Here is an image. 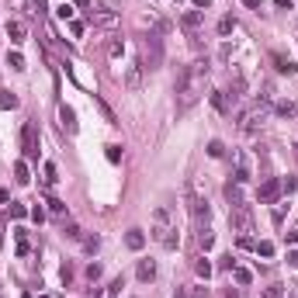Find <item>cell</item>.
Listing matches in <instances>:
<instances>
[{
	"label": "cell",
	"mask_w": 298,
	"mask_h": 298,
	"mask_svg": "<svg viewBox=\"0 0 298 298\" xmlns=\"http://www.w3.org/2000/svg\"><path fill=\"white\" fill-rule=\"evenodd\" d=\"M277 194H281V180H264V184H260V191H256V201L260 205H274L277 201Z\"/></svg>",
	"instance_id": "30bf717a"
},
{
	"label": "cell",
	"mask_w": 298,
	"mask_h": 298,
	"mask_svg": "<svg viewBox=\"0 0 298 298\" xmlns=\"http://www.w3.org/2000/svg\"><path fill=\"white\" fill-rule=\"evenodd\" d=\"M194 271H198V277H205V281L212 277V264H208L205 256H198V260H194Z\"/></svg>",
	"instance_id": "484cf974"
},
{
	"label": "cell",
	"mask_w": 298,
	"mask_h": 298,
	"mask_svg": "<svg viewBox=\"0 0 298 298\" xmlns=\"http://www.w3.org/2000/svg\"><path fill=\"white\" fill-rule=\"evenodd\" d=\"M233 31H236V21H233V18L226 14V18L218 21V35H233Z\"/></svg>",
	"instance_id": "4dcf8cb0"
},
{
	"label": "cell",
	"mask_w": 298,
	"mask_h": 298,
	"mask_svg": "<svg viewBox=\"0 0 298 298\" xmlns=\"http://www.w3.org/2000/svg\"><path fill=\"white\" fill-rule=\"evenodd\" d=\"M142 84H146V66H142V59H132L125 69V87L135 94V90H142Z\"/></svg>",
	"instance_id": "ba28073f"
},
{
	"label": "cell",
	"mask_w": 298,
	"mask_h": 298,
	"mask_svg": "<svg viewBox=\"0 0 298 298\" xmlns=\"http://www.w3.org/2000/svg\"><path fill=\"white\" fill-rule=\"evenodd\" d=\"M59 122H63V128L69 132V135H77V111H73V107H59Z\"/></svg>",
	"instance_id": "5bb4252c"
},
{
	"label": "cell",
	"mask_w": 298,
	"mask_h": 298,
	"mask_svg": "<svg viewBox=\"0 0 298 298\" xmlns=\"http://www.w3.org/2000/svg\"><path fill=\"white\" fill-rule=\"evenodd\" d=\"M188 201H191V218H194V226H208V218H212V208H208V198H198L194 188H188Z\"/></svg>",
	"instance_id": "8992f818"
},
{
	"label": "cell",
	"mask_w": 298,
	"mask_h": 298,
	"mask_svg": "<svg viewBox=\"0 0 298 298\" xmlns=\"http://www.w3.org/2000/svg\"><path fill=\"white\" fill-rule=\"evenodd\" d=\"M56 14H59V18H63V21H73V11H69V7H66V4H59V7H56Z\"/></svg>",
	"instance_id": "b9f144b4"
},
{
	"label": "cell",
	"mask_w": 298,
	"mask_h": 298,
	"mask_svg": "<svg viewBox=\"0 0 298 298\" xmlns=\"http://www.w3.org/2000/svg\"><path fill=\"white\" fill-rule=\"evenodd\" d=\"M274 111H277L281 118H295V115H298V107H295L291 101H277V104H274Z\"/></svg>",
	"instance_id": "603a6c76"
},
{
	"label": "cell",
	"mask_w": 298,
	"mask_h": 298,
	"mask_svg": "<svg viewBox=\"0 0 298 298\" xmlns=\"http://www.w3.org/2000/svg\"><path fill=\"white\" fill-rule=\"evenodd\" d=\"M233 277H236V284H250V281H253V274H250L246 267H233Z\"/></svg>",
	"instance_id": "f546056e"
},
{
	"label": "cell",
	"mask_w": 298,
	"mask_h": 298,
	"mask_svg": "<svg viewBox=\"0 0 298 298\" xmlns=\"http://www.w3.org/2000/svg\"><path fill=\"white\" fill-rule=\"evenodd\" d=\"M264 298H284V284H271V288H264Z\"/></svg>",
	"instance_id": "d590c367"
},
{
	"label": "cell",
	"mask_w": 298,
	"mask_h": 298,
	"mask_svg": "<svg viewBox=\"0 0 298 298\" xmlns=\"http://www.w3.org/2000/svg\"><path fill=\"white\" fill-rule=\"evenodd\" d=\"M274 7H281V11H291V0H274Z\"/></svg>",
	"instance_id": "681fc988"
},
{
	"label": "cell",
	"mask_w": 298,
	"mask_h": 298,
	"mask_svg": "<svg viewBox=\"0 0 298 298\" xmlns=\"http://www.w3.org/2000/svg\"><path fill=\"white\" fill-rule=\"evenodd\" d=\"M107 52H111V59H122V52H125V42H122V39H115V42L107 45Z\"/></svg>",
	"instance_id": "836d02e7"
},
{
	"label": "cell",
	"mask_w": 298,
	"mask_h": 298,
	"mask_svg": "<svg viewBox=\"0 0 298 298\" xmlns=\"http://www.w3.org/2000/svg\"><path fill=\"white\" fill-rule=\"evenodd\" d=\"M253 250H256L260 256H274V243H267V239H264V243H256Z\"/></svg>",
	"instance_id": "74e56055"
},
{
	"label": "cell",
	"mask_w": 298,
	"mask_h": 298,
	"mask_svg": "<svg viewBox=\"0 0 298 298\" xmlns=\"http://www.w3.org/2000/svg\"><path fill=\"white\" fill-rule=\"evenodd\" d=\"M233 160H236V184H246V180L253 177V170H250V160H246V153H243V149H236V153H233Z\"/></svg>",
	"instance_id": "7c38bea8"
},
{
	"label": "cell",
	"mask_w": 298,
	"mask_h": 298,
	"mask_svg": "<svg viewBox=\"0 0 298 298\" xmlns=\"http://www.w3.org/2000/svg\"><path fill=\"white\" fill-rule=\"evenodd\" d=\"M295 188H298V180H295V177H288V180H281V191H284V194H291Z\"/></svg>",
	"instance_id": "60d3db41"
},
{
	"label": "cell",
	"mask_w": 298,
	"mask_h": 298,
	"mask_svg": "<svg viewBox=\"0 0 298 298\" xmlns=\"http://www.w3.org/2000/svg\"><path fill=\"white\" fill-rule=\"evenodd\" d=\"M125 246L139 253V250L146 246V233H142V229H128V233H125Z\"/></svg>",
	"instance_id": "ac0fdd59"
},
{
	"label": "cell",
	"mask_w": 298,
	"mask_h": 298,
	"mask_svg": "<svg viewBox=\"0 0 298 298\" xmlns=\"http://www.w3.org/2000/svg\"><path fill=\"white\" fill-rule=\"evenodd\" d=\"M229 222H233V233L250 236V233H253V212H250V205H246V201H243V205H233V208H229Z\"/></svg>",
	"instance_id": "5b68a950"
},
{
	"label": "cell",
	"mask_w": 298,
	"mask_h": 298,
	"mask_svg": "<svg viewBox=\"0 0 298 298\" xmlns=\"http://www.w3.org/2000/svg\"><path fill=\"white\" fill-rule=\"evenodd\" d=\"M63 236H66V239H73V243H80V239H84V233H80L77 222H63Z\"/></svg>",
	"instance_id": "44dd1931"
},
{
	"label": "cell",
	"mask_w": 298,
	"mask_h": 298,
	"mask_svg": "<svg viewBox=\"0 0 298 298\" xmlns=\"http://www.w3.org/2000/svg\"><path fill=\"white\" fill-rule=\"evenodd\" d=\"M31 7H35L31 14H39V18H42V14H45V0H31Z\"/></svg>",
	"instance_id": "f6af8a7d"
},
{
	"label": "cell",
	"mask_w": 298,
	"mask_h": 298,
	"mask_svg": "<svg viewBox=\"0 0 298 298\" xmlns=\"http://www.w3.org/2000/svg\"><path fill=\"white\" fill-rule=\"evenodd\" d=\"M267 107H271V101H264V97H260L256 104H250L243 115H239V132L256 135L260 128H264V122H267Z\"/></svg>",
	"instance_id": "3957f363"
},
{
	"label": "cell",
	"mask_w": 298,
	"mask_h": 298,
	"mask_svg": "<svg viewBox=\"0 0 298 298\" xmlns=\"http://www.w3.org/2000/svg\"><path fill=\"white\" fill-rule=\"evenodd\" d=\"M107 298H111V295H107Z\"/></svg>",
	"instance_id": "6f0895ef"
},
{
	"label": "cell",
	"mask_w": 298,
	"mask_h": 298,
	"mask_svg": "<svg viewBox=\"0 0 298 298\" xmlns=\"http://www.w3.org/2000/svg\"><path fill=\"white\" fill-rule=\"evenodd\" d=\"M80 243H84V250H87V253H97V250H101V239H97V236H84Z\"/></svg>",
	"instance_id": "d6a6232c"
},
{
	"label": "cell",
	"mask_w": 298,
	"mask_h": 298,
	"mask_svg": "<svg viewBox=\"0 0 298 298\" xmlns=\"http://www.w3.org/2000/svg\"><path fill=\"white\" fill-rule=\"evenodd\" d=\"M177 295L180 298H208V288L205 284H184V288H177Z\"/></svg>",
	"instance_id": "d6986e66"
},
{
	"label": "cell",
	"mask_w": 298,
	"mask_h": 298,
	"mask_svg": "<svg viewBox=\"0 0 298 298\" xmlns=\"http://www.w3.org/2000/svg\"><path fill=\"white\" fill-rule=\"evenodd\" d=\"M212 243H215L212 229H208V226H201V229H198V246H201V250H212Z\"/></svg>",
	"instance_id": "cb8c5ba5"
},
{
	"label": "cell",
	"mask_w": 298,
	"mask_h": 298,
	"mask_svg": "<svg viewBox=\"0 0 298 298\" xmlns=\"http://www.w3.org/2000/svg\"><path fill=\"white\" fill-rule=\"evenodd\" d=\"M222 298H239V291H236V288H226V291H222Z\"/></svg>",
	"instance_id": "816d5d0a"
},
{
	"label": "cell",
	"mask_w": 298,
	"mask_h": 298,
	"mask_svg": "<svg viewBox=\"0 0 298 298\" xmlns=\"http://www.w3.org/2000/svg\"><path fill=\"white\" fill-rule=\"evenodd\" d=\"M21 149L28 160H39V128H35V122L21 125Z\"/></svg>",
	"instance_id": "52a82bcc"
},
{
	"label": "cell",
	"mask_w": 298,
	"mask_h": 298,
	"mask_svg": "<svg viewBox=\"0 0 298 298\" xmlns=\"http://www.w3.org/2000/svg\"><path fill=\"white\" fill-rule=\"evenodd\" d=\"M205 77H208V59H194L191 66H184L177 73V111H188L201 94H205Z\"/></svg>",
	"instance_id": "6da1fadb"
},
{
	"label": "cell",
	"mask_w": 298,
	"mask_h": 298,
	"mask_svg": "<svg viewBox=\"0 0 298 298\" xmlns=\"http://www.w3.org/2000/svg\"><path fill=\"white\" fill-rule=\"evenodd\" d=\"M243 4H246V7H250V11H256V7H260V4H264V0H243Z\"/></svg>",
	"instance_id": "f5cc1de1"
},
{
	"label": "cell",
	"mask_w": 298,
	"mask_h": 298,
	"mask_svg": "<svg viewBox=\"0 0 298 298\" xmlns=\"http://www.w3.org/2000/svg\"><path fill=\"white\" fill-rule=\"evenodd\" d=\"M87 24H94V28H115L118 14L107 11V7H97V11H87Z\"/></svg>",
	"instance_id": "9c48e42d"
},
{
	"label": "cell",
	"mask_w": 298,
	"mask_h": 298,
	"mask_svg": "<svg viewBox=\"0 0 298 298\" xmlns=\"http://www.w3.org/2000/svg\"><path fill=\"white\" fill-rule=\"evenodd\" d=\"M122 288H125V277H115V281H111V288H107V295H111V298H118Z\"/></svg>",
	"instance_id": "8d00e7d4"
},
{
	"label": "cell",
	"mask_w": 298,
	"mask_h": 298,
	"mask_svg": "<svg viewBox=\"0 0 298 298\" xmlns=\"http://www.w3.org/2000/svg\"><path fill=\"white\" fill-rule=\"evenodd\" d=\"M14 239H18V256H24L28 253V233L24 229H14Z\"/></svg>",
	"instance_id": "83f0119b"
},
{
	"label": "cell",
	"mask_w": 298,
	"mask_h": 298,
	"mask_svg": "<svg viewBox=\"0 0 298 298\" xmlns=\"http://www.w3.org/2000/svg\"><path fill=\"white\" fill-rule=\"evenodd\" d=\"M180 24H184V28H188V31L194 35V31L205 24V11H184V14H180Z\"/></svg>",
	"instance_id": "4fadbf2b"
},
{
	"label": "cell",
	"mask_w": 298,
	"mask_h": 298,
	"mask_svg": "<svg viewBox=\"0 0 298 298\" xmlns=\"http://www.w3.org/2000/svg\"><path fill=\"white\" fill-rule=\"evenodd\" d=\"M59 277H63V284H69V281H73V267H69V264H63V271H59Z\"/></svg>",
	"instance_id": "ee69618b"
},
{
	"label": "cell",
	"mask_w": 298,
	"mask_h": 298,
	"mask_svg": "<svg viewBox=\"0 0 298 298\" xmlns=\"http://www.w3.org/2000/svg\"><path fill=\"white\" fill-rule=\"evenodd\" d=\"M49 208H52V212H56V215H63V212H66V205H63V201H59V198H49Z\"/></svg>",
	"instance_id": "7bdbcfd3"
},
{
	"label": "cell",
	"mask_w": 298,
	"mask_h": 298,
	"mask_svg": "<svg viewBox=\"0 0 298 298\" xmlns=\"http://www.w3.org/2000/svg\"><path fill=\"white\" fill-rule=\"evenodd\" d=\"M208 156H212V160H222V156H226V146H222L218 139H212V142H208Z\"/></svg>",
	"instance_id": "4316f807"
},
{
	"label": "cell",
	"mask_w": 298,
	"mask_h": 298,
	"mask_svg": "<svg viewBox=\"0 0 298 298\" xmlns=\"http://www.w3.org/2000/svg\"><path fill=\"white\" fill-rule=\"evenodd\" d=\"M149 236H153L163 250H177V226L167 208H156L153 212V229H149Z\"/></svg>",
	"instance_id": "7a4b0ae2"
},
{
	"label": "cell",
	"mask_w": 298,
	"mask_h": 298,
	"mask_svg": "<svg viewBox=\"0 0 298 298\" xmlns=\"http://www.w3.org/2000/svg\"><path fill=\"white\" fill-rule=\"evenodd\" d=\"M191 4H194V11H208V7H212V0H191Z\"/></svg>",
	"instance_id": "7dc6e473"
},
{
	"label": "cell",
	"mask_w": 298,
	"mask_h": 298,
	"mask_svg": "<svg viewBox=\"0 0 298 298\" xmlns=\"http://www.w3.org/2000/svg\"><path fill=\"white\" fill-rule=\"evenodd\" d=\"M69 24V35H73V39H80V35H84V24L80 21H66Z\"/></svg>",
	"instance_id": "ab89813d"
},
{
	"label": "cell",
	"mask_w": 298,
	"mask_h": 298,
	"mask_svg": "<svg viewBox=\"0 0 298 298\" xmlns=\"http://www.w3.org/2000/svg\"><path fill=\"white\" fill-rule=\"evenodd\" d=\"M31 218H35V222L42 226V222H45V212H42V208H31Z\"/></svg>",
	"instance_id": "c3c4849f"
},
{
	"label": "cell",
	"mask_w": 298,
	"mask_h": 298,
	"mask_svg": "<svg viewBox=\"0 0 298 298\" xmlns=\"http://www.w3.org/2000/svg\"><path fill=\"white\" fill-rule=\"evenodd\" d=\"M21 101H18V94L14 90H0V107H4V111H14Z\"/></svg>",
	"instance_id": "ffe728a7"
},
{
	"label": "cell",
	"mask_w": 298,
	"mask_h": 298,
	"mask_svg": "<svg viewBox=\"0 0 298 298\" xmlns=\"http://www.w3.org/2000/svg\"><path fill=\"white\" fill-rule=\"evenodd\" d=\"M173 298H180V295H173Z\"/></svg>",
	"instance_id": "11a10c76"
},
{
	"label": "cell",
	"mask_w": 298,
	"mask_h": 298,
	"mask_svg": "<svg viewBox=\"0 0 298 298\" xmlns=\"http://www.w3.org/2000/svg\"><path fill=\"white\" fill-rule=\"evenodd\" d=\"M45 184H49V188H56V184H59V170H56V163H45Z\"/></svg>",
	"instance_id": "f1b7e54d"
},
{
	"label": "cell",
	"mask_w": 298,
	"mask_h": 298,
	"mask_svg": "<svg viewBox=\"0 0 298 298\" xmlns=\"http://www.w3.org/2000/svg\"><path fill=\"white\" fill-rule=\"evenodd\" d=\"M288 264H291V267H298V250H291V253H288Z\"/></svg>",
	"instance_id": "f907efd6"
},
{
	"label": "cell",
	"mask_w": 298,
	"mask_h": 298,
	"mask_svg": "<svg viewBox=\"0 0 298 298\" xmlns=\"http://www.w3.org/2000/svg\"><path fill=\"white\" fill-rule=\"evenodd\" d=\"M14 180L21 184V188L31 180V170H28V163H24V160H21V163H14Z\"/></svg>",
	"instance_id": "7402d4cb"
},
{
	"label": "cell",
	"mask_w": 298,
	"mask_h": 298,
	"mask_svg": "<svg viewBox=\"0 0 298 298\" xmlns=\"http://www.w3.org/2000/svg\"><path fill=\"white\" fill-rule=\"evenodd\" d=\"M87 298H101V291H97V288H94V291H90V295H87Z\"/></svg>",
	"instance_id": "db71d44e"
},
{
	"label": "cell",
	"mask_w": 298,
	"mask_h": 298,
	"mask_svg": "<svg viewBox=\"0 0 298 298\" xmlns=\"http://www.w3.org/2000/svg\"><path fill=\"white\" fill-rule=\"evenodd\" d=\"M87 281H94V284L101 281V264H90V267H87Z\"/></svg>",
	"instance_id": "f35d334b"
},
{
	"label": "cell",
	"mask_w": 298,
	"mask_h": 298,
	"mask_svg": "<svg viewBox=\"0 0 298 298\" xmlns=\"http://www.w3.org/2000/svg\"><path fill=\"white\" fill-rule=\"evenodd\" d=\"M208 97H212V107L218 111V115H229V111H233V104H229V97H226V90H212Z\"/></svg>",
	"instance_id": "9a60e30c"
},
{
	"label": "cell",
	"mask_w": 298,
	"mask_h": 298,
	"mask_svg": "<svg viewBox=\"0 0 298 298\" xmlns=\"http://www.w3.org/2000/svg\"><path fill=\"white\" fill-rule=\"evenodd\" d=\"M233 267H236V260H233V253H229V256H222V271H233Z\"/></svg>",
	"instance_id": "bcb514c9"
},
{
	"label": "cell",
	"mask_w": 298,
	"mask_h": 298,
	"mask_svg": "<svg viewBox=\"0 0 298 298\" xmlns=\"http://www.w3.org/2000/svg\"><path fill=\"white\" fill-rule=\"evenodd\" d=\"M45 298H49V295H45Z\"/></svg>",
	"instance_id": "9f6ffc18"
},
{
	"label": "cell",
	"mask_w": 298,
	"mask_h": 298,
	"mask_svg": "<svg viewBox=\"0 0 298 298\" xmlns=\"http://www.w3.org/2000/svg\"><path fill=\"white\" fill-rule=\"evenodd\" d=\"M104 156H107V163H122V146H104Z\"/></svg>",
	"instance_id": "d4e9b609"
},
{
	"label": "cell",
	"mask_w": 298,
	"mask_h": 298,
	"mask_svg": "<svg viewBox=\"0 0 298 298\" xmlns=\"http://www.w3.org/2000/svg\"><path fill=\"white\" fill-rule=\"evenodd\" d=\"M7 66L11 69H24V56L21 52H7Z\"/></svg>",
	"instance_id": "1f68e13d"
},
{
	"label": "cell",
	"mask_w": 298,
	"mask_h": 298,
	"mask_svg": "<svg viewBox=\"0 0 298 298\" xmlns=\"http://www.w3.org/2000/svg\"><path fill=\"white\" fill-rule=\"evenodd\" d=\"M24 215H28V208H24L21 201H11V218H18V222H21Z\"/></svg>",
	"instance_id": "e575fe53"
},
{
	"label": "cell",
	"mask_w": 298,
	"mask_h": 298,
	"mask_svg": "<svg viewBox=\"0 0 298 298\" xmlns=\"http://www.w3.org/2000/svg\"><path fill=\"white\" fill-rule=\"evenodd\" d=\"M135 277H139L142 284H149V281L156 277V264H153V260H139V267H135Z\"/></svg>",
	"instance_id": "2e32d148"
},
{
	"label": "cell",
	"mask_w": 298,
	"mask_h": 298,
	"mask_svg": "<svg viewBox=\"0 0 298 298\" xmlns=\"http://www.w3.org/2000/svg\"><path fill=\"white\" fill-rule=\"evenodd\" d=\"M271 63H274V69L281 73V77H295V73H298L295 59H288L284 52H271Z\"/></svg>",
	"instance_id": "8fae6325"
},
{
	"label": "cell",
	"mask_w": 298,
	"mask_h": 298,
	"mask_svg": "<svg viewBox=\"0 0 298 298\" xmlns=\"http://www.w3.org/2000/svg\"><path fill=\"white\" fill-rule=\"evenodd\" d=\"M142 66L146 69H160L163 66V39L160 35H146L142 39Z\"/></svg>",
	"instance_id": "277c9868"
},
{
	"label": "cell",
	"mask_w": 298,
	"mask_h": 298,
	"mask_svg": "<svg viewBox=\"0 0 298 298\" xmlns=\"http://www.w3.org/2000/svg\"><path fill=\"white\" fill-rule=\"evenodd\" d=\"M7 35H11V42H14V45H21V42L28 39V28H24V21H7Z\"/></svg>",
	"instance_id": "e0dca14e"
}]
</instances>
